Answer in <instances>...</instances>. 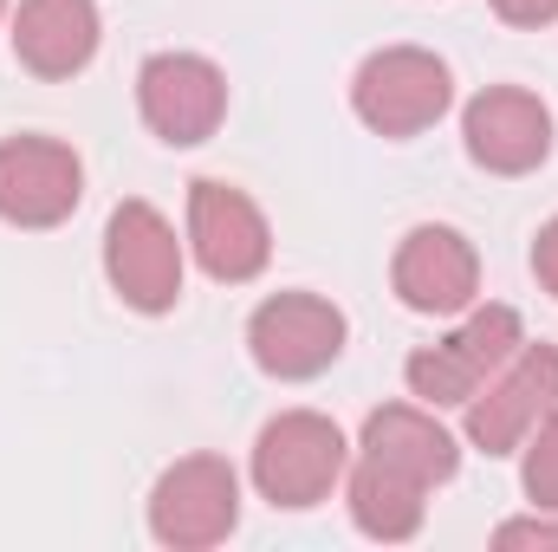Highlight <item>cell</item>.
I'll list each match as a JSON object with an SVG mask.
<instances>
[{"instance_id": "obj_5", "label": "cell", "mask_w": 558, "mask_h": 552, "mask_svg": "<svg viewBox=\"0 0 558 552\" xmlns=\"http://www.w3.org/2000/svg\"><path fill=\"white\" fill-rule=\"evenodd\" d=\"M461 410V429L481 455H520V442L558 410V345H520Z\"/></svg>"}, {"instance_id": "obj_1", "label": "cell", "mask_w": 558, "mask_h": 552, "mask_svg": "<svg viewBox=\"0 0 558 552\" xmlns=\"http://www.w3.org/2000/svg\"><path fill=\"white\" fill-rule=\"evenodd\" d=\"M520 345H526V325H520L513 305H468V319L448 338L410 351L403 384H410V397L428 404V410H461Z\"/></svg>"}, {"instance_id": "obj_3", "label": "cell", "mask_w": 558, "mask_h": 552, "mask_svg": "<svg viewBox=\"0 0 558 552\" xmlns=\"http://www.w3.org/2000/svg\"><path fill=\"white\" fill-rule=\"evenodd\" d=\"M448 98H454V79H448V65H441L435 52H422V46H384V52H371V59L357 65V79H351V111H357V124L377 131V137H397V143L422 137L428 124H441Z\"/></svg>"}, {"instance_id": "obj_7", "label": "cell", "mask_w": 558, "mask_h": 552, "mask_svg": "<svg viewBox=\"0 0 558 552\" xmlns=\"http://www.w3.org/2000/svg\"><path fill=\"white\" fill-rule=\"evenodd\" d=\"M105 279L131 312H169L182 299V241L162 208L118 202L105 221Z\"/></svg>"}, {"instance_id": "obj_17", "label": "cell", "mask_w": 558, "mask_h": 552, "mask_svg": "<svg viewBox=\"0 0 558 552\" xmlns=\"http://www.w3.org/2000/svg\"><path fill=\"white\" fill-rule=\"evenodd\" d=\"M494 547H558V520H546V514L507 520V527H494Z\"/></svg>"}, {"instance_id": "obj_19", "label": "cell", "mask_w": 558, "mask_h": 552, "mask_svg": "<svg viewBox=\"0 0 558 552\" xmlns=\"http://www.w3.org/2000/svg\"><path fill=\"white\" fill-rule=\"evenodd\" d=\"M533 274H539V286L558 299V215L539 228V241H533Z\"/></svg>"}, {"instance_id": "obj_10", "label": "cell", "mask_w": 558, "mask_h": 552, "mask_svg": "<svg viewBox=\"0 0 558 552\" xmlns=\"http://www.w3.org/2000/svg\"><path fill=\"white\" fill-rule=\"evenodd\" d=\"M85 195V163L59 137H0V221L7 228H59Z\"/></svg>"}, {"instance_id": "obj_11", "label": "cell", "mask_w": 558, "mask_h": 552, "mask_svg": "<svg viewBox=\"0 0 558 552\" xmlns=\"http://www.w3.org/2000/svg\"><path fill=\"white\" fill-rule=\"evenodd\" d=\"M461 143L487 176H526L553 156V111L526 85H487L461 111Z\"/></svg>"}, {"instance_id": "obj_8", "label": "cell", "mask_w": 558, "mask_h": 552, "mask_svg": "<svg viewBox=\"0 0 558 552\" xmlns=\"http://www.w3.org/2000/svg\"><path fill=\"white\" fill-rule=\"evenodd\" d=\"M137 111L169 149L208 143L228 118V72L202 52H149L137 72Z\"/></svg>"}, {"instance_id": "obj_18", "label": "cell", "mask_w": 558, "mask_h": 552, "mask_svg": "<svg viewBox=\"0 0 558 552\" xmlns=\"http://www.w3.org/2000/svg\"><path fill=\"white\" fill-rule=\"evenodd\" d=\"M494 13H500L507 26H553L558 0H494Z\"/></svg>"}, {"instance_id": "obj_6", "label": "cell", "mask_w": 558, "mask_h": 552, "mask_svg": "<svg viewBox=\"0 0 558 552\" xmlns=\"http://www.w3.org/2000/svg\"><path fill=\"white\" fill-rule=\"evenodd\" d=\"M189 248L202 261V274L221 286H247L267 274L274 261V228L260 215V202L234 182L195 176L189 182Z\"/></svg>"}, {"instance_id": "obj_9", "label": "cell", "mask_w": 558, "mask_h": 552, "mask_svg": "<svg viewBox=\"0 0 558 552\" xmlns=\"http://www.w3.org/2000/svg\"><path fill=\"white\" fill-rule=\"evenodd\" d=\"M247 351L279 384H305L338 364L344 351V312L318 292H274L247 319Z\"/></svg>"}, {"instance_id": "obj_14", "label": "cell", "mask_w": 558, "mask_h": 552, "mask_svg": "<svg viewBox=\"0 0 558 552\" xmlns=\"http://www.w3.org/2000/svg\"><path fill=\"white\" fill-rule=\"evenodd\" d=\"M364 455L416 475L422 488H435V481H448L461 468V442L435 422L428 404H384V410H371L364 416Z\"/></svg>"}, {"instance_id": "obj_2", "label": "cell", "mask_w": 558, "mask_h": 552, "mask_svg": "<svg viewBox=\"0 0 558 552\" xmlns=\"http://www.w3.org/2000/svg\"><path fill=\"white\" fill-rule=\"evenodd\" d=\"M351 468V442L331 416L318 410H286L260 429L254 442V488L260 501H274L286 514H305L318 507Z\"/></svg>"}, {"instance_id": "obj_13", "label": "cell", "mask_w": 558, "mask_h": 552, "mask_svg": "<svg viewBox=\"0 0 558 552\" xmlns=\"http://www.w3.org/2000/svg\"><path fill=\"white\" fill-rule=\"evenodd\" d=\"M105 26H98V0H20L13 13V59L33 79H72L92 65Z\"/></svg>"}, {"instance_id": "obj_12", "label": "cell", "mask_w": 558, "mask_h": 552, "mask_svg": "<svg viewBox=\"0 0 558 552\" xmlns=\"http://www.w3.org/2000/svg\"><path fill=\"white\" fill-rule=\"evenodd\" d=\"M390 286L410 312H468L481 292V254L461 228L422 221L403 235V248L390 261Z\"/></svg>"}, {"instance_id": "obj_4", "label": "cell", "mask_w": 558, "mask_h": 552, "mask_svg": "<svg viewBox=\"0 0 558 552\" xmlns=\"http://www.w3.org/2000/svg\"><path fill=\"white\" fill-rule=\"evenodd\" d=\"M241 527V475L221 455H182L149 488V533L175 552L221 547Z\"/></svg>"}, {"instance_id": "obj_15", "label": "cell", "mask_w": 558, "mask_h": 552, "mask_svg": "<svg viewBox=\"0 0 558 552\" xmlns=\"http://www.w3.org/2000/svg\"><path fill=\"white\" fill-rule=\"evenodd\" d=\"M422 494H428V488H422L416 475H403V468H390V461H371V455L351 468V488H344L357 533H364V540H384V547H403V540L422 533V514H428Z\"/></svg>"}, {"instance_id": "obj_16", "label": "cell", "mask_w": 558, "mask_h": 552, "mask_svg": "<svg viewBox=\"0 0 558 552\" xmlns=\"http://www.w3.org/2000/svg\"><path fill=\"white\" fill-rule=\"evenodd\" d=\"M520 481H526V501L539 507V514H558V410L520 442Z\"/></svg>"}, {"instance_id": "obj_20", "label": "cell", "mask_w": 558, "mask_h": 552, "mask_svg": "<svg viewBox=\"0 0 558 552\" xmlns=\"http://www.w3.org/2000/svg\"><path fill=\"white\" fill-rule=\"evenodd\" d=\"M0 13H7V0H0Z\"/></svg>"}]
</instances>
